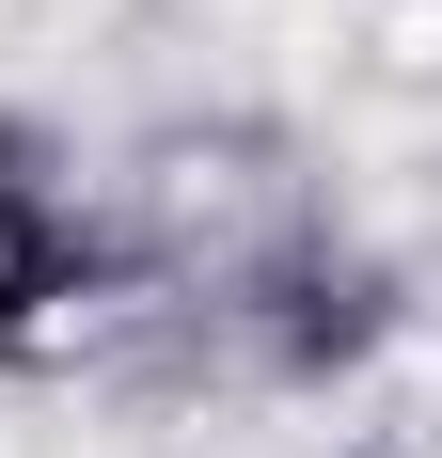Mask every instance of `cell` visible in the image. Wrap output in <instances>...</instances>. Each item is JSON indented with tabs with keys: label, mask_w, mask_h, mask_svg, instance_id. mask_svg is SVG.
I'll use <instances>...</instances> for the list:
<instances>
[{
	"label": "cell",
	"mask_w": 442,
	"mask_h": 458,
	"mask_svg": "<svg viewBox=\"0 0 442 458\" xmlns=\"http://www.w3.org/2000/svg\"><path fill=\"white\" fill-rule=\"evenodd\" d=\"M64 301V237H47V190L0 174V348H32V317Z\"/></svg>",
	"instance_id": "1"
}]
</instances>
